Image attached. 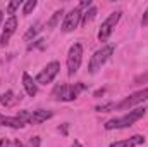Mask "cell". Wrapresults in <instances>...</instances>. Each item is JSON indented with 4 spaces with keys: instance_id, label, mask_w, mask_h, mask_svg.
Instances as JSON below:
<instances>
[{
    "instance_id": "20",
    "label": "cell",
    "mask_w": 148,
    "mask_h": 147,
    "mask_svg": "<svg viewBox=\"0 0 148 147\" xmlns=\"http://www.w3.org/2000/svg\"><path fill=\"white\" fill-rule=\"evenodd\" d=\"M19 5H21V0H12V2H9V5H7V14H14V12L19 9Z\"/></svg>"
},
{
    "instance_id": "4",
    "label": "cell",
    "mask_w": 148,
    "mask_h": 147,
    "mask_svg": "<svg viewBox=\"0 0 148 147\" xmlns=\"http://www.w3.org/2000/svg\"><path fill=\"white\" fill-rule=\"evenodd\" d=\"M121 16H122V12H121V10H115V12H112L110 16L102 23V28H100V31H98V40H100V42H105L107 38L110 37V33L114 31L115 24L119 23Z\"/></svg>"
},
{
    "instance_id": "28",
    "label": "cell",
    "mask_w": 148,
    "mask_h": 147,
    "mask_svg": "<svg viewBox=\"0 0 148 147\" xmlns=\"http://www.w3.org/2000/svg\"><path fill=\"white\" fill-rule=\"evenodd\" d=\"M0 147H7V140H0Z\"/></svg>"
},
{
    "instance_id": "11",
    "label": "cell",
    "mask_w": 148,
    "mask_h": 147,
    "mask_svg": "<svg viewBox=\"0 0 148 147\" xmlns=\"http://www.w3.org/2000/svg\"><path fill=\"white\" fill-rule=\"evenodd\" d=\"M53 116V112L52 111H45V109H38V111H33V114H31V123H43V121H47V119H50Z\"/></svg>"
},
{
    "instance_id": "24",
    "label": "cell",
    "mask_w": 148,
    "mask_h": 147,
    "mask_svg": "<svg viewBox=\"0 0 148 147\" xmlns=\"http://www.w3.org/2000/svg\"><path fill=\"white\" fill-rule=\"evenodd\" d=\"M141 24L143 26H148V9L143 12V17H141Z\"/></svg>"
},
{
    "instance_id": "30",
    "label": "cell",
    "mask_w": 148,
    "mask_h": 147,
    "mask_svg": "<svg viewBox=\"0 0 148 147\" xmlns=\"http://www.w3.org/2000/svg\"><path fill=\"white\" fill-rule=\"evenodd\" d=\"M3 119H5V116H2V114H0V126L3 125Z\"/></svg>"
},
{
    "instance_id": "27",
    "label": "cell",
    "mask_w": 148,
    "mask_h": 147,
    "mask_svg": "<svg viewBox=\"0 0 148 147\" xmlns=\"http://www.w3.org/2000/svg\"><path fill=\"white\" fill-rule=\"evenodd\" d=\"M16 147H24V144L21 140H16Z\"/></svg>"
},
{
    "instance_id": "6",
    "label": "cell",
    "mask_w": 148,
    "mask_h": 147,
    "mask_svg": "<svg viewBox=\"0 0 148 147\" xmlns=\"http://www.w3.org/2000/svg\"><path fill=\"white\" fill-rule=\"evenodd\" d=\"M147 99H148V88H143V90H140V92H134L133 95H129V97L124 99L122 102L115 104V109L117 111L131 109L133 106H136V104H140V102H143V101H147Z\"/></svg>"
},
{
    "instance_id": "26",
    "label": "cell",
    "mask_w": 148,
    "mask_h": 147,
    "mask_svg": "<svg viewBox=\"0 0 148 147\" xmlns=\"http://www.w3.org/2000/svg\"><path fill=\"white\" fill-rule=\"evenodd\" d=\"M134 81H136V83H140V81H148V73L141 74V76H138V78H136Z\"/></svg>"
},
{
    "instance_id": "25",
    "label": "cell",
    "mask_w": 148,
    "mask_h": 147,
    "mask_svg": "<svg viewBox=\"0 0 148 147\" xmlns=\"http://www.w3.org/2000/svg\"><path fill=\"white\" fill-rule=\"evenodd\" d=\"M31 146L33 147H40V137H31Z\"/></svg>"
},
{
    "instance_id": "12",
    "label": "cell",
    "mask_w": 148,
    "mask_h": 147,
    "mask_svg": "<svg viewBox=\"0 0 148 147\" xmlns=\"http://www.w3.org/2000/svg\"><path fill=\"white\" fill-rule=\"evenodd\" d=\"M67 94H69V85H66V83L57 85L52 92L53 99H57V101H67Z\"/></svg>"
},
{
    "instance_id": "9",
    "label": "cell",
    "mask_w": 148,
    "mask_h": 147,
    "mask_svg": "<svg viewBox=\"0 0 148 147\" xmlns=\"http://www.w3.org/2000/svg\"><path fill=\"white\" fill-rule=\"evenodd\" d=\"M143 142H145L143 135H134V137H131L127 140L114 142V144H110V147H136V146H140V144H143Z\"/></svg>"
},
{
    "instance_id": "29",
    "label": "cell",
    "mask_w": 148,
    "mask_h": 147,
    "mask_svg": "<svg viewBox=\"0 0 148 147\" xmlns=\"http://www.w3.org/2000/svg\"><path fill=\"white\" fill-rule=\"evenodd\" d=\"M73 147H83V146H81V144H79V142H77V140H74V144H73Z\"/></svg>"
},
{
    "instance_id": "21",
    "label": "cell",
    "mask_w": 148,
    "mask_h": 147,
    "mask_svg": "<svg viewBox=\"0 0 148 147\" xmlns=\"http://www.w3.org/2000/svg\"><path fill=\"white\" fill-rule=\"evenodd\" d=\"M38 31H40V24H35V26H31V30H28V33L24 35V40L28 42V40H31V38L38 35Z\"/></svg>"
},
{
    "instance_id": "5",
    "label": "cell",
    "mask_w": 148,
    "mask_h": 147,
    "mask_svg": "<svg viewBox=\"0 0 148 147\" xmlns=\"http://www.w3.org/2000/svg\"><path fill=\"white\" fill-rule=\"evenodd\" d=\"M59 71H60V64L57 62V61H53V62H48L40 73H38L36 76V83H41V85H47V83H50L57 74H59Z\"/></svg>"
},
{
    "instance_id": "2",
    "label": "cell",
    "mask_w": 148,
    "mask_h": 147,
    "mask_svg": "<svg viewBox=\"0 0 148 147\" xmlns=\"http://www.w3.org/2000/svg\"><path fill=\"white\" fill-rule=\"evenodd\" d=\"M112 52H114V45L109 43V45H103L102 49H98L93 55H91V59H90V64H88V71L91 74H95L105 62H107V59L112 55Z\"/></svg>"
},
{
    "instance_id": "14",
    "label": "cell",
    "mask_w": 148,
    "mask_h": 147,
    "mask_svg": "<svg viewBox=\"0 0 148 147\" xmlns=\"http://www.w3.org/2000/svg\"><path fill=\"white\" fill-rule=\"evenodd\" d=\"M97 7H90L84 14H83V17H81V24H88L91 19H95V16H97Z\"/></svg>"
},
{
    "instance_id": "22",
    "label": "cell",
    "mask_w": 148,
    "mask_h": 147,
    "mask_svg": "<svg viewBox=\"0 0 148 147\" xmlns=\"http://www.w3.org/2000/svg\"><path fill=\"white\" fill-rule=\"evenodd\" d=\"M97 111H100V112H105V111L109 109H115V106L112 104V102H107V104H103V106H98V107H95Z\"/></svg>"
},
{
    "instance_id": "16",
    "label": "cell",
    "mask_w": 148,
    "mask_h": 147,
    "mask_svg": "<svg viewBox=\"0 0 148 147\" xmlns=\"http://www.w3.org/2000/svg\"><path fill=\"white\" fill-rule=\"evenodd\" d=\"M3 126H10V128H23L24 123L17 118H5L3 119Z\"/></svg>"
},
{
    "instance_id": "23",
    "label": "cell",
    "mask_w": 148,
    "mask_h": 147,
    "mask_svg": "<svg viewBox=\"0 0 148 147\" xmlns=\"http://www.w3.org/2000/svg\"><path fill=\"white\" fill-rule=\"evenodd\" d=\"M90 7H91V0H83V2L79 3V7H77V9L81 10V9H90Z\"/></svg>"
},
{
    "instance_id": "7",
    "label": "cell",
    "mask_w": 148,
    "mask_h": 147,
    "mask_svg": "<svg viewBox=\"0 0 148 147\" xmlns=\"http://www.w3.org/2000/svg\"><path fill=\"white\" fill-rule=\"evenodd\" d=\"M81 17H83V12L79 9H73L66 14L64 17V23H62V31L64 33H71L74 31L79 24H81Z\"/></svg>"
},
{
    "instance_id": "19",
    "label": "cell",
    "mask_w": 148,
    "mask_h": 147,
    "mask_svg": "<svg viewBox=\"0 0 148 147\" xmlns=\"http://www.w3.org/2000/svg\"><path fill=\"white\" fill-rule=\"evenodd\" d=\"M35 7H36V0H28V2L24 3V7H23V14H24V16L31 14V12L35 10Z\"/></svg>"
},
{
    "instance_id": "3",
    "label": "cell",
    "mask_w": 148,
    "mask_h": 147,
    "mask_svg": "<svg viewBox=\"0 0 148 147\" xmlns=\"http://www.w3.org/2000/svg\"><path fill=\"white\" fill-rule=\"evenodd\" d=\"M81 61H83V45L74 43L69 49V54H67V73L71 76L77 73V69L81 66Z\"/></svg>"
},
{
    "instance_id": "13",
    "label": "cell",
    "mask_w": 148,
    "mask_h": 147,
    "mask_svg": "<svg viewBox=\"0 0 148 147\" xmlns=\"http://www.w3.org/2000/svg\"><path fill=\"white\" fill-rule=\"evenodd\" d=\"M83 90H84V85H83V83H74L73 87H69L67 101H74V99L79 95V92H83Z\"/></svg>"
},
{
    "instance_id": "31",
    "label": "cell",
    "mask_w": 148,
    "mask_h": 147,
    "mask_svg": "<svg viewBox=\"0 0 148 147\" xmlns=\"http://www.w3.org/2000/svg\"><path fill=\"white\" fill-rule=\"evenodd\" d=\"M2 17H3V12L0 10V23H2Z\"/></svg>"
},
{
    "instance_id": "18",
    "label": "cell",
    "mask_w": 148,
    "mask_h": 147,
    "mask_svg": "<svg viewBox=\"0 0 148 147\" xmlns=\"http://www.w3.org/2000/svg\"><path fill=\"white\" fill-rule=\"evenodd\" d=\"M31 114H33V112H29V111L23 109V111H19V112L16 114V118H17V119H21V121L26 125V123H31Z\"/></svg>"
},
{
    "instance_id": "8",
    "label": "cell",
    "mask_w": 148,
    "mask_h": 147,
    "mask_svg": "<svg viewBox=\"0 0 148 147\" xmlns=\"http://www.w3.org/2000/svg\"><path fill=\"white\" fill-rule=\"evenodd\" d=\"M16 28H17V19H16V16H10L5 21V26H3V33H2V38H0L2 45H7V42L10 40V37L16 33Z\"/></svg>"
},
{
    "instance_id": "1",
    "label": "cell",
    "mask_w": 148,
    "mask_h": 147,
    "mask_svg": "<svg viewBox=\"0 0 148 147\" xmlns=\"http://www.w3.org/2000/svg\"><path fill=\"white\" fill-rule=\"evenodd\" d=\"M145 107L141 109H134V111H129L127 114H124V116H121V118H115V119H110V121H107L105 123V128L107 130H114V128H127V126H131L133 123H136L138 119H141L143 116H145Z\"/></svg>"
},
{
    "instance_id": "15",
    "label": "cell",
    "mask_w": 148,
    "mask_h": 147,
    "mask_svg": "<svg viewBox=\"0 0 148 147\" xmlns=\"http://www.w3.org/2000/svg\"><path fill=\"white\" fill-rule=\"evenodd\" d=\"M62 14H64V10H62V9H60V10H55V12H53V16L47 21V28H50V30H52V28H55V26H57V23L60 21Z\"/></svg>"
},
{
    "instance_id": "10",
    "label": "cell",
    "mask_w": 148,
    "mask_h": 147,
    "mask_svg": "<svg viewBox=\"0 0 148 147\" xmlns=\"http://www.w3.org/2000/svg\"><path fill=\"white\" fill-rule=\"evenodd\" d=\"M23 85H24V90H26V94H28L29 97L36 95V92H38L36 81H35L28 73H23Z\"/></svg>"
},
{
    "instance_id": "17",
    "label": "cell",
    "mask_w": 148,
    "mask_h": 147,
    "mask_svg": "<svg viewBox=\"0 0 148 147\" xmlns=\"http://www.w3.org/2000/svg\"><path fill=\"white\" fill-rule=\"evenodd\" d=\"M14 101H16V97H14V94H12L10 90L0 95V104H3V106H12Z\"/></svg>"
}]
</instances>
